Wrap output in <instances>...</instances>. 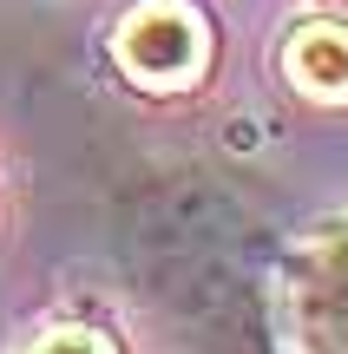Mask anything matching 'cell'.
Wrapping results in <instances>:
<instances>
[{
	"label": "cell",
	"instance_id": "6da1fadb",
	"mask_svg": "<svg viewBox=\"0 0 348 354\" xmlns=\"http://www.w3.org/2000/svg\"><path fill=\"white\" fill-rule=\"evenodd\" d=\"M118 66H125L131 86H152V92H171V86H191L210 59V33L184 0H145V7L125 13L112 39Z\"/></svg>",
	"mask_w": 348,
	"mask_h": 354
},
{
	"label": "cell",
	"instance_id": "7a4b0ae2",
	"mask_svg": "<svg viewBox=\"0 0 348 354\" xmlns=\"http://www.w3.org/2000/svg\"><path fill=\"white\" fill-rule=\"evenodd\" d=\"M296 322L315 354H348V216L315 243L296 282Z\"/></svg>",
	"mask_w": 348,
	"mask_h": 354
},
{
	"label": "cell",
	"instance_id": "277c9868",
	"mask_svg": "<svg viewBox=\"0 0 348 354\" xmlns=\"http://www.w3.org/2000/svg\"><path fill=\"white\" fill-rule=\"evenodd\" d=\"M26 354H112V348H105V335H92V328H46Z\"/></svg>",
	"mask_w": 348,
	"mask_h": 354
},
{
	"label": "cell",
	"instance_id": "3957f363",
	"mask_svg": "<svg viewBox=\"0 0 348 354\" xmlns=\"http://www.w3.org/2000/svg\"><path fill=\"white\" fill-rule=\"evenodd\" d=\"M283 73L296 79L309 99H348V26L309 20L283 46Z\"/></svg>",
	"mask_w": 348,
	"mask_h": 354
}]
</instances>
